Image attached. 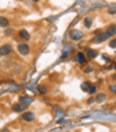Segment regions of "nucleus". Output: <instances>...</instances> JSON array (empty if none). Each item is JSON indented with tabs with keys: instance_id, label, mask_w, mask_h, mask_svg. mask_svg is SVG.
I'll use <instances>...</instances> for the list:
<instances>
[{
	"instance_id": "6e6552de",
	"label": "nucleus",
	"mask_w": 116,
	"mask_h": 132,
	"mask_svg": "<svg viewBox=\"0 0 116 132\" xmlns=\"http://www.w3.org/2000/svg\"><path fill=\"white\" fill-rule=\"evenodd\" d=\"M26 107H27V105L21 104V103H18V104H13V105H12V111H13V112H23V111L26 110Z\"/></svg>"
},
{
	"instance_id": "5701e85b",
	"label": "nucleus",
	"mask_w": 116,
	"mask_h": 132,
	"mask_svg": "<svg viewBox=\"0 0 116 132\" xmlns=\"http://www.w3.org/2000/svg\"><path fill=\"white\" fill-rule=\"evenodd\" d=\"M0 132H10V131L7 129V128H3V129H0Z\"/></svg>"
},
{
	"instance_id": "412c9836",
	"label": "nucleus",
	"mask_w": 116,
	"mask_h": 132,
	"mask_svg": "<svg viewBox=\"0 0 116 132\" xmlns=\"http://www.w3.org/2000/svg\"><path fill=\"white\" fill-rule=\"evenodd\" d=\"M12 32H13L12 28H7V29H5V35H11Z\"/></svg>"
},
{
	"instance_id": "9b49d317",
	"label": "nucleus",
	"mask_w": 116,
	"mask_h": 132,
	"mask_svg": "<svg viewBox=\"0 0 116 132\" xmlns=\"http://www.w3.org/2000/svg\"><path fill=\"white\" fill-rule=\"evenodd\" d=\"M19 37L20 39H23V40H29L31 39V36H29V34H28V31H26V29H21L20 32H19Z\"/></svg>"
},
{
	"instance_id": "f03ea898",
	"label": "nucleus",
	"mask_w": 116,
	"mask_h": 132,
	"mask_svg": "<svg viewBox=\"0 0 116 132\" xmlns=\"http://www.w3.org/2000/svg\"><path fill=\"white\" fill-rule=\"evenodd\" d=\"M105 40V32H100V31H97L95 37L92 39V43H95V44H99V43H102Z\"/></svg>"
},
{
	"instance_id": "ddd939ff",
	"label": "nucleus",
	"mask_w": 116,
	"mask_h": 132,
	"mask_svg": "<svg viewBox=\"0 0 116 132\" xmlns=\"http://www.w3.org/2000/svg\"><path fill=\"white\" fill-rule=\"evenodd\" d=\"M97 55H99V52L96 50H88L87 51V57L88 59H95Z\"/></svg>"
},
{
	"instance_id": "1a4fd4ad",
	"label": "nucleus",
	"mask_w": 116,
	"mask_h": 132,
	"mask_svg": "<svg viewBox=\"0 0 116 132\" xmlns=\"http://www.w3.org/2000/svg\"><path fill=\"white\" fill-rule=\"evenodd\" d=\"M105 100H107V95H105V94H103V92L97 94V95H96V97H95V102H96V103H104Z\"/></svg>"
},
{
	"instance_id": "aec40b11",
	"label": "nucleus",
	"mask_w": 116,
	"mask_h": 132,
	"mask_svg": "<svg viewBox=\"0 0 116 132\" xmlns=\"http://www.w3.org/2000/svg\"><path fill=\"white\" fill-rule=\"evenodd\" d=\"M84 72H86V73H89V72H92V67H86V68H84Z\"/></svg>"
},
{
	"instance_id": "39448f33",
	"label": "nucleus",
	"mask_w": 116,
	"mask_h": 132,
	"mask_svg": "<svg viewBox=\"0 0 116 132\" xmlns=\"http://www.w3.org/2000/svg\"><path fill=\"white\" fill-rule=\"evenodd\" d=\"M21 119L23 120H26V121H34L35 120V113L34 112H31V111H27V112H23L21 115Z\"/></svg>"
},
{
	"instance_id": "0eeeda50",
	"label": "nucleus",
	"mask_w": 116,
	"mask_h": 132,
	"mask_svg": "<svg viewBox=\"0 0 116 132\" xmlns=\"http://www.w3.org/2000/svg\"><path fill=\"white\" fill-rule=\"evenodd\" d=\"M113 35H116V26L115 24H112V26H110V27L107 28V31H105V39L107 37H111Z\"/></svg>"
},
{
	"instance_id": "a211bd4d",
	"label": "nucleus",
	"mask_w": 116,
	"mask_h": 132,
	"mask_svg": "<svg viewBox=\"0 0 116 132\" xmlns=\"http://www.w3.org/2000/svg\"><path fill=\"white\" fill-rule=\"evenodd\" d=\"M108 89H110V91L112 92V94H116V84H112V85H110V88H108Z\"/></svg>"
},
{
	"instance_id": "4be33fe9",
	"label": "nucleus",
	"mask_w": 116,
	"mask_h": 132,
	"mask_svg": "<svg viewBox=\"0 0 116 132\" xmlns=\"http://www.w3.org/2000/svg\"><path fill=\"white\" fill-rule=\"evenodd\" d=\"M103 59H104V61H107V63H108V61H110V57H108V56H105V55L103 56Z\"/></svg>"
},
{
	"instance_id": "4468645a",
	"label": "nucleus",
	"mask_w": 116,
	"mask_h": 132,
	"mask_svg": "<svg viewBox=\"0 0 116 132\" xmlns=\"http://www.w3.org/2000/svg\"><path fill=\"white\" fill-rule=\"evenodd\" d=\"M91 24H92V19L91 18H86V19H84V26H86L87 28H89Z\"/></svg>"
},
{
	"instance_id": "dca6fc26",
	"label": "nucleus",
	"mask_w": 116,
	"mask_h": 132,
	"mask_svg": "<svg viewBox=\"0 0 116 132\" xmlns=\"http://www.w3.org/2000/svg\"><path fill=\"white\" fill-rule=\"evenodd\" d=\"M89 87H91V85H89V83H87V81L81 84V89H83V91H86V92L89 91Z\"/></svg>"
},
{
	"instance_id": "f257e3e1",
	"label": "nucleus",
	"mask_w": 116,
	"mask_h": 132,
	"mask_svg": "<svg viewBox=\"0 0 116 132\" xmlns=\"http://www.w3.org/2000/svg\"><path fill=\"white\" fill-rule=\"evenodd\" d=\"M18 52L20 53V55H23V56L28 55V53H29V45L26 44V43H20L18 45Z\"/></svg>"
},
{
	"instance_id": "393cba45",
	"label": "nucleus",
	"mask_w": 116,
	"mask_h": 132,
	"mask_svg": "<svg viewBox=\"0 0 116 132\" xmlns=\"http://www.w3.org/2000/svg\"><path fill=\"white\" fill-rule=\"evenodd\" d=\"M115 68H116V64H115Z\"/></svg>"
},
{
	"instance_id": "423d86ee",
	"label": "nucleus",
	"mask_w": 116,
	"mask_h": 132,
	"mask_svg": "<svg viewBox=\"0 0 116 132\" xmlns=\"http://www.w3.org/2000/svg\"><path fill=\"white\" fill-rule=\"evenodd\" d=\"M34 102V97L32 96H20V99H19V103H21V104H24V105H28V104H31Z\"/></svg>"
},
{
	"instance_id": "b1692460",
	"label": "nucleus",
	"mask_w": 116,
	"mask_h": 132,
	"mask_svg": "<svg viewBox=\"0 0 116 132\" xmlns=\"http://www.w3.org/2000/svg\"><path fill=\"white\" fill-rule=\"evenodd\" d=\"M112 79H113V80H116V73H115V75L112 76Z\"/></svg>"
},
{
	"instance_id": "6ab92c4d",
	"label": "nucleus",
	"mask_w": 116,
	"mask_h": 132,
	"mask_svg": "<svg viewBox=\"0 0 116 132\" xmlns=\"http://www.w3.org/2000/svg\"><path fill=\"white\" fill-rule=\"evenodd\" d=\"M110 47L111 48H116V39H112V40L110 42Z\"/></svg>"
},
{
	"instance_id": "7ed1b4c3",
	"label": "nucleus",
	"mask_w": 116,
	"mask_h": 132,
	"mask_svg": "<svg viewBox=\"0 0 116 132\" xmlns=\"http://www.w3.org/2000/svg\"><path fill=\"white\" fill-rule=\"evenodd\" d=\"M11 51H12V45L11 44H3L2 47H0V56L8 55Z\"/></svg>"
},
{
	"instance_id": "f8f14e48",
	"label": "nucleus",
	"mask_w": 116,
	"mask_h": 132,
	"mask_svg": "<svg viewBox=\"0 0 116 132\" xmlns=\"http://www.w3.org/2000/svg\"><path fill=\"white\" fill-rule=\"evenodd\" d=\"M8 26H10V21H8V19H7L5 16H0V27L7 28Z\"/></svg>"
},
{
	"instance_id": "9d476101",
	"label": "nucleus",
	"mask_w": 116,
	"mask_h": 132,
	"mask_svg": "<svg viewBox=\"0 0 116 132\" xmlns=\"http://www.w3.org/2000/svg\"><path fill=\"white\" fill-rule=\"evenodd\" d=\"M86 61H87V56L84 55L83 52H79V53H77V63L83 65V64H86Z\"/></svg>"
},
{
	"instance_id": "2eb2a0df",
	"label": "nucleus",
	"mask_w": 116,
	"mask_h": 132,
	"mask_svg": "<svg viewBox=\"0 0 116 132\" xmlns=\"http://www.w3.org/2000/svg\"><path fill=\"white\" fill-rule=\"evenodd\" d=\"M37 92H39V94H45V92H47V87H44V85H39V87H37Z\"/></svg>"
},
{
	"instance_id": "20e7f679",
	"label": "nucleus",
	"mask_w": 116,
	"mask_h": 132,
	"mask_svg": "<svg viewBox=\"0 0 116 132\" xmlns=\"http://www.w3.org/2000/svg\"><path fill=\"white\" fill-rule=\"evenodd\" d=\"M69 36H71V39L73 42H77V40H80V39L83 37V32L79 29H73L71 31V34H69Z\"/></svg>"
},
{
	"instance_id": "f3484780",
	"label": "nucleus",
	"mask_w": 116,
	"mask_h": 132,
	"mask_svg": "<svg viewBox=\"0 0 116 132\" xmlns=\"http://www.w3.org/2000/svg\"><path fill=\"white\" fill-rule=\"evenodd\" d=\"M88 92H89L91 95H94L95 92H96V85H91V87H89V91H88Z\"/></svg>"
}]
</instances>
